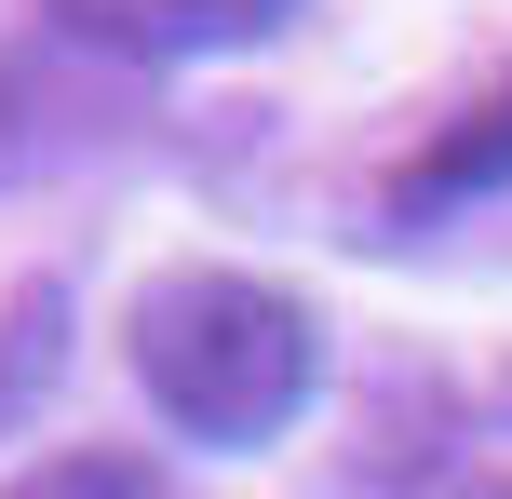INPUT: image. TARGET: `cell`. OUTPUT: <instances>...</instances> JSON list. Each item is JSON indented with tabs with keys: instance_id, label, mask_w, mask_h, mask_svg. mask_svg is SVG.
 Wrapping results in <instances>:
<instances>
[{
	"instance_id": "obj_1",
	"label": "cell",
	"mask_w": 512,
	"mask_h": 499,
	"mask_svg": "<svg viewBox=\"0 0 512 499\" xmlns=\"http://www.w3.org/2000/svg\"><path fill=\"white\" fill-rule=\"evenodd\" d=\"M122 351H135V392L189 446H270L324 392V311L297 284H256V270H162L135 297Z\"/></svg>"
},
{
	"instance_id": "obj_2",
	"label": "cell",
	"mask_w": 512,
	"mask_h": 499,
	"mask_svg": "<svg viewBox=\"0 0 512 499\" xmlns=\"http://www.w3.org/2000/svg\"><path fill=\"white\" fill-rule=\"evenodd\" d=\"M283 14H297V0H54V27H81V41H108V54H243V41H270Z\"/></svg>"
},
{
	"instance_id": "obj_5",
	"label": "cell",
	"mask_w": 512,
	"mask_h": 499,
	"mask_svg": "<svg viewBox=\"0 0 512 499\" xmlns=\"http://www.w3.org/2000/svg\"><path fill=\"white\" fill-rule=\"evenodd\" d=\"M472 499H512V486H472Z\"/></svg>"
},
{
	"instance_id": "obj_3",
	"label": "cell",
	"mask_w": 512,
	"mask_h": 499,
	"mask_svg": "<svg viewBox=\"0 0 512 499\" xmlns=\"http://www.w3.org/2000/svg\"><path fill=\"white\" fill-rule=\"evenodd\" d=\"M486 189H512V81L472 95L459 135H432V149L405 162V203H418V216H432V203H486Z\"/></svg>"
},
{
	"instance_id": "obj_4",
	"label": "cell",
	"mask_w": 512,
	"mask_h": 499,
	"mask_svg": "<svg viewBox=\"0 0 512 499\" xmlns=\"http://www.w3.org/2000/svg\"><path fill=\"white\" fill-rule=\"evenodd\" d=\"M0 499H176V473L135 446H68V459H27Z\"/></svg>"
}]
</instances>
